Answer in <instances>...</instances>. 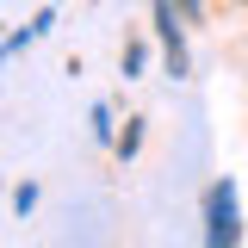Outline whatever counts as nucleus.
Masks as SVG:
<instances>
[{"instance_id": "4", "label": "nucleus", "mask_w": 248, "mask_h": 248, "mask_svg": "<svg viewBox=\"0 0 248 248\" xmlns=\"http://www.w3.org/2000/svg\"><path fill=\"white\" fill-rule=\"evenodd\" d=\"M242 6H248V0H242Z\"/></svg>"}, {"instance_id": "1", "label": "nucleus", "mask_w": 248, "mask_h": 248, "mask_svg": "<svg viewBox=\"0 0 248 248\" xmlns=\"http://www.w3.org/2000/svg\"><path fill=\"white\" fill-rule=\"evenodd\" d=\"M205 242H211V248L242 242V223H236V186H230V180H217L211 192H205Z\"/></svg>"}, {"instance_id": "3", "label": "nucleus", "mask_w": 248, "mask_h": 248, "mask_svg": "<svg viewBox=\"0 0 248 248\" xmlns=\"http://www.w3.org/2000/svg\"><path fill=\"white\" fill-rule=\"evenodd\" d=\"M180 13H186V19H199V13H205V6H199V0H180Z\"/></svg>"}, {"instance_id": "2", "label": "nucleus", "mask_w": 248, "mask_h": 248, "mask_svg": "<svg viewBox=\"0 0 248 248\" xmlns=\"http://www.w3.org/2000/svg\"><path fill=\"white\" fill-rule=\"evenodd\" d=\"M155 31H161L168 68H174V75H186V37H180V13H174V0H155Z\"/></svg>"}]
</instances>
